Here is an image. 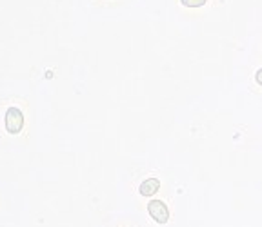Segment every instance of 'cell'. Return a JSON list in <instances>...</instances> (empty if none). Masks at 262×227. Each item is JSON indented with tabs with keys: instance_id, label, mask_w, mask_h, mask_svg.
<instances>
[{
	"instance_id": "cell-3",
	"label": "cell",
	"mask_w": 262,
	"mask_h": 227,
	"mask_svg": "<svg viewBox=\"0 0 262 227\" xmlns=\"http://www.w3.org/2000/svg\"><path fill=\"white\" fill-rule=\"evenodd\" d=\"M160 189V180L159 178H147L144 180L142 184H140L139 191H140V195L142 196H153L157 195Z\"/></svg>"
},
{
	"instance_id": "cell-5",
	"label": "cell",
	"mask_w": 262,
	"mask_h": 227,
	"mask_svg": "<svg viewBox=\"0 0 262 227\" xmlns=\"http://www.w3.org/2000/svg\"><path fill=\"white\" fill-rule=\"evenodd\" d=\"M255 80H257L258 85H262V69H258L257 73H255Z\"/></svg>"
},
{
	"instance_id": "cell-4",
	"label": "cell",
	"mask_w": 262,
	"mask_h": 227,
	"mask_svg": "<svg viewBox=\"0 0 262 227\" xmlns=\"http://www.w3.org/2000/svg\"><path fill=\"white\" fill-rule=\"evenodd\" d=\"M186 8H202L206 4V0H180Z\"/></svg>"
},
{
	"instance_id": "cell-1",
	"label": "cell",
	"mask_w": 262,
	"mask_h": 227,
	"mask_svg": "<svg viewBox=\"0 0 262 227\" xmlns=\"http://www.w3.org/2000/svg\"><path fill=\"white\" fill-rule=\"evenodd\" d=\"M22 127H24V115H22V111L18 107H9L6 111V129H8V133H20Z\"/></svg>"
},
{
	"instance_id": "cell-2",
	"label": "cell",
	"mask_w": 262,
	"mask_h": 227,
	"mask_svg": "<svg viewBox=\"0 0 262 227\" xmlns=\"http://www.w3.org/2000/svg\"><path fill=\"white\" fill-rule=\"evenodd\" d=\"M147 213L157 223H168L169 220V209L162 200H151L147 203Z\"/></svg>"
}]
</instances>
